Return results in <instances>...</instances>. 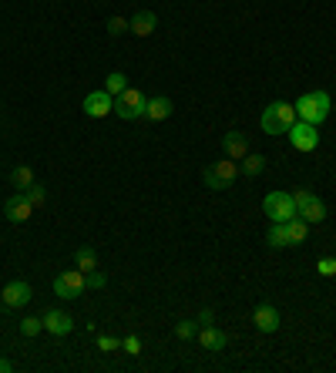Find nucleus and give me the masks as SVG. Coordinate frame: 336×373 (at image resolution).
<instances>
[{
    "mask_svg": "<svg viewBox=\"0 0 336 373\" xmlns=\"http://www.w3.org/2000/svg\"><path fill=\"white\" fill-rule=\"evenodd\" d=\"M24 195L31 199V206H34V208H40V206H44V199H47V192H44V188L38 185V182H34V185H27V188H24Z\"/></svg>",
    "mask_w": 336,
    "mask_h": 373,
    "instance_id": "obj_25",
    "label": "nucleus"
},
{
    "mask_svg": "<svg viewBox=\"0 0 336 373\" xmlns=\"http://www.w3.org/2000/svg\"><path fill=\"white\" fill-rule=\"evenodd\" d=\"M296 108V118L299 121H310V125H323L326 118H330V94L326 91H306L299 94V101L293 105Z\"/></svg>",
    "mask_w": 336,
    "mask_h": 373,
    "instance_id": "obj_1",
    "label": "nucleus"
},
{
    "mask_svg": "<svg viewBox=\"0 0 336 373\" xmlns=\"http://www.w3.org/2000/svg\"><path fill=\"white\" fill-rule=\"evenodd\" d=\"M40 330H44V319H38V317L20 319V333H24V336H38Z\"/></svg>",
    "mask_w": 336,
    "mask_h": 373,
    "instance_id": "obj_24",
    "label": "nucleus"
},
{
    "mask_svg": "<svg viewBox=\"0 0 336 373\" xmlns=\"http://www.w3.org/2000/svg\"><path fill=\"white\" fill-rule=\"evenodd\" d=\"M175 333L182 336V340H192V336H195V323H192V319H178V323H175Z\"/></svg>",
    "mask_w": 336,
    "mask_h": 373,
    "instance_id": "obj_30",
    "label": "nucleus"
},
{
    "mask_svg": "<svg viewBox=\"0 0 336 373\" xmlns=\"http://www.w3.org/2000/svg\"><path fill=\"white\" fill-rule=\"evenodd\" d=\"M98 350H105V353H114V350H121V340L112 333H101L98 336Z\"/></svg>",
    "mask_w": 336,
    "mask_h": 373,
    "instance_id": "obj_26",
    "label": "nucleus"
},
{
    "mask_svg": "<svg viewBox=\"0 0 336 373\" xmlns=\"http://www.w3.org/2000/svg\"><path fill=\"white\" fill-rule=\"evenodd\" d=\"M14 370V363H10V360H3V356H0V373H10Z\"/></svg>",
    "mask_w": 336,
    "mask_h": 373,
    "instance_id": "obj_34",
    "label": "nucleus"
},
{
    "mask_svg": "<svg viewBox=\"0 0 336 373\" xmlns=\"http://www.w3.org/2000/svg\"><path fill=\"white\" fill-rule=\"evenodd\" d=\"M236 178H239V162H232V158H222V162H215V165L206 168V185L215 188V192L229 188Z\"/></svg>",
    "mask_w": 336,
    "mask_h": 373,
    "instance_id": "obj_5",
    "label": "nucleus"
},
{
    "mask_svg": "<svg viewBox=\"0 0 336 373\" xmlns=\"http://www.w3.org/2000/svg\"><path fill=\"white\" fill-rule=\"evenodd\" d=\"M168 114H171V101H168V98H162V94H158V98H148V105H145V118H148V121H165Z\"/></svg>",
    "mask_w": 336,
    "mask_h": 373,
    "instance_id": "obj_16",
    "label": "nucleus"
},
{
    "mask_svg": "<svg viewBox=\"0 0 336 373\" xmlns=\"http://www.w3.org/2000/svg\"><path fill=\"white\" fill-rule=\"evenodd\" d=\"M3 215H7L10 222H27V219L34 215V206H31V199H27L24 192H14V195H7V202H3Z\"/></svg>",
    "mask_w": 336,
    "mask_h": 373,
    "instance_id": "obj_8",
    "label": "nucleus"
},
{
    "mask_svg": "<svg viewBox=\"0 0 336 373\" xmlns=\"http://www.w3.org/2000/svg\"><path fill=\"white\" fill-rule=\"evenodd\" d=\"M266 243L273 245V249H286V245H289V232H286V222H273L269 236H266Z\"/></svg>",
    "mask_w": 336,
    "mask_h": 373,
    "instance_id": "obj_20",
    "label": "nucleus"
},
{
    "mask_svg": "<svg viewBox=\"0 0 336 373\" xmlns=\"http://www.w3.org/2000/svg\"><path fill=\"white\" fill-rule=\"evenodd\" d=\"M296 121V108L289 101H273L266 112H262V131L266 135H286Z\"/></svg>",
    "mask_w": 336,
    "mask_h": 373,
    "instance_id": "obj_2",
    "label": "nucleus"
},
{
    "mask_svg": "<svg viewBox=\"0 0 336 373\" xmlns=\"http://www.w3.org/2000/svg\"><path fill=\"white\" fill-rule=\"evenodd\" d=\"M286 232H289V245L306 243V236H310V222L296 215V219H289V222H286Z\"/></svg>",
    "mask_w": 336,
    "mask_h": 373,
    "instance_id": "obj_19",
    "label": "nucleus"
},
{
    "mask_svg": "<svg viewBox=\"0 0 336 373\" xmlns=\"http://www.w3.org/2000/svg\"><path fill=\"white\" fill-rule=\"evenodd\" d=\"M262 168H266V158H262V155H245L239 172H245L249 178H256V175H262Z\"/></svg>",
    "mask_w": 336,
    "mask_h": 373,
    "instance_id": "obj_23",
    "label": "nucleus"
},
{
    "mask_svg": "<svg viewBox=\"0 0 336 373\" xmlns=\"http://www.w3.org/2000/svg\"><path fill=\"white\" fill-rule=\"evenodd\" d=\"M10 185L24 192L27 185H34V172H31L27 165H17V168H14V175H10Z\"/></svg>",
    "mask_w": 336,
    "mask_h": 373,
    "instance_id": "obj_22",
    "label": "nucleus"
},
{
    "mask_svg": "<svg viewBox=\"0 0 336 373\" xmlns=\"http://www.w3.org/2000/svg\"><path fill=\"white\" fill-rule=\"evenodd\" d=\"M199 323H202V326H208V323H212V310H202V313H199Z\"/></svg>",
    "mask_w": 336,
    "mask_h": 373,
    "instance_id": "obj_33",
    "label": "nucleus"
},
{
    "mask_svg": "<svg viewBox=\"0 0 336 373\" xmlns=\"http://www.w3.org/2000/svg\"><path fill=\"white\" fill-rule=\"evenodd\" d=\"M114 112V98L108 91H88L84 98V114L88 118H105V114Z\"/></svg>",
    "mask_w": 336,
    "mask_h": 373,
    "instance_id": "obj_10",
    "label": "nucleus"
},
{
    "mask_svg": "<svg viewBox=\"0 0 336 373\" xmlns=\"http://www.w3.org/2000/svg\"><path fill=\"white\" fill-rule=\"evenodd\" d=\"M84 289H88V273H81V269H64L54 280V293L61 299H77Z\"/></svg>",
    "mask_w": 336,
    "mask_h": 373,
    "instance_id": "obj_6",
    "label": "nucleus"
},
{
    "mask_svg": "<svg viewBox=\"0 0 336 373\" xmlns=\"http://www.w3.org/2000/svg\"><path fill=\"white\" fill-rule=\"evenodd\" d=\"M125 88H128V77L121 75V71H112V75L105 77V91L112 94V98H118V94L125 91Z\"/></svg>",
    "mask_w": 336,
    "mask_h": 373,
    "instance_id": "obj_21",
    "label": "nucleus"
},
{
    "mask_svg": "<svg viewBox=\"0 0 336 373\" xmlns=\"http://www.w3.org/2000/svg\"><path fill=\"white\" fill-rule=\"evenodd\" d=\"M105 286H108L105 273H98V269H94V273H88V289H105Z\"/></svg>",
    "mask_w": 336,
    "mask_h": 373,
    "instance_id": "obj_31",
    "label": "nucleus"
},
{
    "mask_svg": "<svg viewBox=\"0 0 336 373\" xmlns=\"http://www.w3.org/2000/svg\"><path fill=\"white\" fill-rule=\"evenodd\" d=\"M125 31H131L125 17H112V20H108V34H112V38H121Z\"/></svg>",
    "mask_w": 336,
    "mask_h": 373,
    "instance_id": "obj_28",
    "label": "nucleus"
},
{
    "mask_svg": "<svg viewBox=\"0 0 336 373\" xmlns=\"http://www.w3.org/2000/svg\"><path fill=\"white\" fill-rule=\"evenodd\" d=\"M128 27L135 38H151L155 27H158V14H155V10H138V14L128 20Z\"/></svg>",
    "mask_w": 336,
    "mask_h": 373,
    "instance_id": "obj_14",
    "label": "nucleus"
},
{
    "mask_svg": "<svg viewBox=\"0 0 336 373\" xmlns=\"http://www.w3.org/2000/svg\"><path fill=\"white\" fill-rule=\"evenodd\" d=\"M145 105H148V98L128 84L125 91L114 98V114L125 118V121H135V118H145Z\"/></svg>",
    "mask_w": 336,
    "mask_h": 373,
    "instance_id": "obj_4",
    "label": "nucleus"
},
{
    "mask_svg": "<svg viewBox=\"0 0 336 373\" xmlns=\"http://www.w3.org/2000/svg\"><path fill=\"white\" fill-rule=\"evenodd\" d=\"M310 199H313V192H310V188H296V192H293V202H296V212H299L303 206H306Z\"/></svg>",
    "mask_w": 336,
    "mask_h": 373,
    "instance_id": "obj_32",
    "label": "nucleus"
},
{
    "mask_svg": "<svg viewBox=\"0 0 336 373\" xmlns=\"http://www.w3.org/2000/svg\"><path fill=\"white\" fill-rule=\"evenodd\" d=\"M0 313H3V299H0Z\"/></svg>",
    "mask_w": 336,
    "mask_h": 373,
    "instance_id": "obj_35",
    "label": "nucleus"
},
{
    "mask_svg": "<svg viewBox=\"0 0 336 373\" xmlns=\"http://www.w3.org/2000/svg\"><path fill=\"white\" fill-rule=\"evenodd\" d=\"M222 151H225V158L243 162L245 155H249V142H245L243 131H229V135H222Z\"/></svg>",
    "mask_w": 336,
    "mask_h": 373,
    "instance_id": "obj_12",
    "label": "nucleus"
},
{
    "mask_svg": "<svg viewBox=\"0 0 336 373\" xmlns=\"http://www.w3.org/2000/svg\"><path fill=\"white\" fill-rule=\"evenodd\" d=\"M252 323H256L259 333H276V330H280V310H276L273 303H262V306H256V313H252Z\"/></svg>",
    "mask_w": 336,
    "mask_h": 373,
    "instance_id": "obj_11",
    "label": "nucleus"
},
{
    "mask_svg": "<svg viewBox=\"0 0 336 373\" xmlns=\"http://www.w3.org/2000/svg\"><path fill=\"white\" fill-rule=\"evenodd\" d=\"M40 319H44V330L54 333V336H68L75 330V319L68 317V313H61V310H47Z\"/></svg>",
    "mask_w": 336,
    "mask_h": 373,
    "instance_id": "obj_13",
    "label": "nucleus"
},
{
    "mask_svg": "<svg viewBox=\"0 0 336 373\" xmlns=\"http://www.w3.org/2000/svg\"><path fill=\"white\" fill-rule=\"evenodd\" d=\"M31 296H34V289H31L24 280L7 282V286H3V293H0V299H3V306H7V310H20V306H27Z\"/></svg>",
    "mask_w": 336,
    "mask_h": 373,
    "instance_id": "obj_9",
    "label": "nucleus"
},
{
    "mask_svg": "<svg viewBox=\"0 0 336 373\" xmlns=\"http://www.w3.org/2000/svg\"><path fill=\"white\" fill-rule=\"evenodd\" d=\"M75 266L81 273H94V269H98V252H94L91 245H81L75 252Z\"/></svg>",
    "mask_w": 336,
    "mask_h": 373,
    "instance_id": "obj_18",
    "label": "nucleus"
},
{
    "mask_svg": "<svg viewBox=\"0 0 336 373\" xmlns=\"http://www.w3.org/2000/svg\"><path fill=\"white\" fill-rule=\"evenodd\" d=\"M121 350H125V353H131V356H138V353H142V340H138L135 333L125 336V340H121Z\"/></svg>",
    "mask_w": 336,
    "mask_h": 373,
    "instance_id": "obj_29",
    "label": "nucleus"
},
{
    "mask_svg": "<svg viewBox=\"0 0 336 373\" xmlns=\"http://www.w3.org/2000/svg\"><path fill=\"white\" fill-rule=\"evenodd\" d=\"M316 273L319 276H336V256H323L316 262Z\"/></svg>",
    "mask_w": 336,
    "mask_h": 373,
    "instance_id": "obj_27",
    "label": "nucleus"
},
{
    "mask_svg": "<svg viewBox=\"0 0 336 373\" xmlns=\"http://www.w3.org/2000/svg\"><path fill=\"white\" fill-rule=\"evenodd\" d=\"M262 212L269 215V222H289V219H296V202H293V195L289 192H269L266 199H262Z\"/></svg>",
    "mask_w": 336,
    "mask_h": 373,
    "instance_id": "obj_3",
    "label": "nucleus"
},
{
    "mask_svg": "<svg viewBox=\"0 0 336 373\" xmlns=\"http://www.w3.org/2000/svg\"><path fill=\"white\" fill-rule=\"evenodd\" d=\"M199 343H202V350H212V353H219V350H225L229 336H225L222 330H215V326L208 323V326H202V333H199Z\"/></svg>",
    "mask_w": 336,
    "mask_h": 373,
    "instance_id": "obj_15",
    "label": "nucleus"
},
{
    "mask_svg": "<svg viewBox=\"0 0 336 373\" xmlns=\"http://www.w3.org/2000/svg\"><path fill=\"white\" fill-rule=\"evenodd\" d=\"M289 135V145L296 151H313L319 145V125H310V121H293V128L286 131Z\"/></svg>",
    "mask_w": 336,
    "mask_h": 373,
    "instance_id": "obj_7",
    "label": "nucleus"
},
{
    "mask_svg": "<svg viewBox=\"0 0 336 373\" xmlns=\"http://www.w3.org/2000/svg\"><path fill=\"white\" fill-rule=\"evenodd\" d=\"M299 219H306V222H310V225L323 222V219H326V206H323V202H319L316 195H313V199H310L306 206L299 208Z\"/></svg>",
    "mask_w": 336,
    "mask_h": 373,
    "instance_id": "obj_17",
    "label": "nucleus"
}]
</instances>
